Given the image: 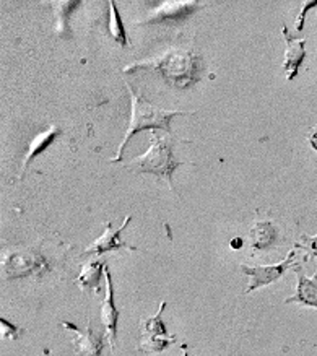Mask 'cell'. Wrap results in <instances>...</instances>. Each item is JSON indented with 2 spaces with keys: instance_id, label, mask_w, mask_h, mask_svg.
Masks as SVG:
<instances>
[{
  "instance_id": "1",
  "label": "cell",
  "mask_w": 317,
  "mask_h": 356,
  "mask_svg": "<svg viewBox=\"0 0 317 356\" xmlns=\"http://www.w3.org/2000/svg\"><path fill=\"white\" fill-rule=\"evenodd\" d=\"M202 57L190 47H170L161 56L133 62L124 69V74L148 70L160 75L168 85L186 90L202 79Z\"/></svg>"
},
{
  "instance_id": "2",
  "label": "cell",
  "mask_w": 317,
  "mask_h": 356,
  "mask_svg": "<svg viewBox=\"0 0 317 356\" xmlns=\"http://www.w3.org/2000/svg\"><path fill=\"white\" fill-rule=\"evenodd\" d=\"M189 140L176 138L172 134H163L152 131V140L148 150L143 155L133 158L126 165L127 170L136 175H153L160 179H165L170 189H172V175L182 165H195L192 161H177L174 156L176 143H187ZM190 143V142H189Z\"/></svg>"
},
{
  "instance_id": "3",
  "label": "cell",
  "mask_w": 317,
  "mask_h": 356,
  "mask_svg": "<svg viewBox=\"0 0 317 356\" xmlns=\"http://www.w3.org/2000/svg\"><path fill=\"white\" fill-rule=\"evenodd\" d=\"M126 88L129 90V93H131V99H132V118H131V122H129L126 136H124L122 142L119 143L117 153L111 160V163H119L122 160L124 148L127 147V143L131 142V138L133 136H137L138 132L147 131V129H150V131H156L158 129V131L166 132L168 136H170V134H172L171 132L172 118H176V115L195 114V111L161 109L158 108V106H153L150 101L143 98L140 91H133V88L129 83H126Z\"/></svg>"
},
{
  "instance_id": "4",
  "label": "cell",
  "mask_w": 317,
  "mask_h": 356,
  "mask_svg": "<svg viewBox=\"0 0 317 356\" xmlns=\"http://www.w3.org/2000/svg\"><path fill=\"white\" fill-rule=\"evenodd\" d=\"M166 301L160 302L156 314L143 317L140 321V337H138V350L143 353H161L168 346L176 341V335H170L163 322V312L166 309Z\"/></svg>"
},
{
  "instance_id": "5",
  "label": "cell",
  "mask_w": 317,
  "mask_h": 356,
  "mask_svg": "<svg viewBox=\"0 0 317 356\" xmlns=\"http://www.w3.org/2000/svg\"><path fill=\"white\" fill-rule=\"evenodd\" d=\"M296 254V249H293V251L288 252V256L283 259L282 262L272 264V266H246V264H243L241 272L246 277L251 278V283H249V286L244 293L249 295V293L256 291L259 288L272 285V283L282 280L283 275H285L290 268H296L301 264L295 262Z\"/></svg>"
},
{
  "instance_id": "6",
  "label": "cell",
  "mask_w": 317,
  "mask_h": 356,
  "mask_svg": "<svg viewBox=\"0 0 317 356\" xmlns=\"http://www.w3.org/2000/svg\"><path fill=\"white\" fill-rule=\"evenodd\" d=\"M2 267L8 280H13V278L41 275L42 272L47 270V262L40 252L17 251L3 254Z\"/></svg>"
},
{
  "instance_id": "7",
  "label": "cell",
  "mask_w": 317,
  "mask_h": 356,
  "mask_svg": "<svg viewBox=\"0 0 317 356\" xmlns=\"http://www.w3.org/2000/svg\"><path fill=\"white\" fill-rule=\"evenodd\" d=\"M204 7L205 3L197 2V0H168V2L160 3V7L148 13L145 20L137 22V25H161V23L181 22L192 17Z\"/></svg>"
},
{
  "instance_id": "8",
  "label": "cell",
  "mask_w": 317,
  "mask_h": 356,
  "mask_svg": "<svg viewBox=\"0 0 317 356\" xmlns=\"http://www.w3.org/2000/svg\"><path fill=\"white\" fill-rule=\"evenodd\" d=\"M132 215H127L124 223L119 226L117 229L113 228V221H106L104 223V233L99 236L98 239H95L93 244H90L88 248L85 249V256H103V254L108 252H121V251H127V252H133L137 251V248L131 246V244L124 243L121 239V233H124V229L127 228L129 223H131Z\"/></svg>"
},
{
  "instance_id": "9",
  "label": "cell",
  "mask_w": 317,
  "mask_h": 356,
  "mask_svg": "<svg viewBox=\"0 0 317 356\" xmlns=\"http://www.w3.org/2000/svg\"><path fill=\"white\" fill-rule=\"evenodd\" d=\"M62 327L70 334H74V348L81 356H101V351L108 343V337L95 334L93 327H91V321H88L85 330H81L75 324H72L69 321H62Z\"/></svg>"
},
{
  "instance_id": "10",
  "label": "cell",
  "mask_w": 317,
  "mask_h": 356,
  "mask_svg": "<svg viewBox=\"0 0 317 356\" xmlns=\"http://www.w3.org/2000/svg\"><path fill=\"white\" fill-rule=\"evenodd\" d=\"M104 278H106V296L103 301V306H101V322H103L106 329V337H108V343L111 345V348H116V340H117V321L121 312H119V307L116 306V300H114V288H113V277L109 267L106 266L104 270Z\"/></svg>"
},
{
  "instance_id": "11",
  "label": "cell",
  "mask_w": 317,
  "mask_h": 356,
  "mask_svg": "<svg viewBox=\"0 0 317 356\" xmlns=\"http://www.w3.org/2000/svg\"><path fill=\"white\" fill-rule=\"evenodd\" d=\"M283 38H285V59H283V70L286 74V80H295L302 62L306 59V40L304 38H296L288 30L286 25H283Z\"/></svg>"
},
{
  "instance_id": "12",
  "label": "cell",
  "mask_w": 317,
  "mask_h": 356,
  "mask_svg": "<svg viewBox=\"0 0 317 356\" xmlns=\"http://www.w3.org/2000/svg\"><path fill=\"white\" fill-rule=\"evenodd\" d=\"M295 273L298 280L295 295L286 298L283 302H285V305L293 302V305L314 307V309H317V272L312 277H307L304 267L300 264V266L295 268Z\"/></svg>"
},
{
  "instance_id": "13",
  "label": "cell",
  "mask_w": 317,
  "mask_h": 356,
  "mask_svg": "<svg viewBox=\"0 0 317 356\" xmlns=\"http://www.w3.org/2000/svg\"><path fill=\"white\" fill-rule=\"evenodd\" d=\"M280 238L278 228L272 221H256L252 228L249 229V251L251 256L262 251H268V249L275 246Z\"/></svg>"
},
{
  "instance_id": "14",
  "label": "cell",
  "mask_w": 317,
  "mask_h": 356,
  "mask_svg": "<svg viewBox=\"0 0 317 356\" xmlns=\"http://www.w3.org/2000/svg\"><path fill=\"white\" fill-rule=\"evenodd\" d=\"M106 270V262L99 261L98 257L93 261L86 262L81 267L80 275L75 278V283L80 286V290L90 295L93 291H99L101 280H103V273Z\"/></svg>"
},
{
  "instance_id": "15",
  "label": "cell",
  "mask_w": 317,
  "mask_h": 356,
  "mask_svg": "<svg viewBox=\"0 0 317 356\" xmlns=\"http://www.w3.org/2000/svg\"><path fill=\"white\" fill-rule=\"evenodd\" d=\"M60 136V129L56 127V126H51L47 131L38 134V136L33 138L30 142V145H28V152H26V156L25 160H23V171H22V177L25 172L28 171V168H30L31 161L35 160L36 156H40L44 153L47 148H49L52 143L56 142V138Z\"/></svg>"
},
{
  "instance_id": "16",
  "label": "cell",
  "mask_w": 317,
  "mask_h": 356,
  "mask_svg": "<svg viewBox=\"0 0 317 356\" xmlns=\"http://www.w3.org/2000/svg\"><path fill=\"white\" fill-rule=\"evenodd\" d=\"M108 8H109V13H108V23H106V28H108L109 36H111V40L116 42L117 46L127 47L129 46L127 33H126V28H124L122 18L119 15L116 2H114V0L108 2Z\"/></svg>"
},
{
  "instance_id": "17",
  "label": "cell",
  "mask_w": 317,
  "mask_h": 356,
  "mask_svg": "<svg viewBox=\"0 0 317 356\" xmlns=\"http://www.w3.org/2000/svg\"><path fill=\"white\" fill-rule=\"evenodd\" d=\"M81 2H72V0H67V2H56V15H57V26L56 31L60 38H70V25H69V17L72 12L75 10L76 7L80 6Z\"/></svg>"
},
{
  "instance_id": "18",
  "label": "cell",
  "mask_w": 317,
  "mask_h": 356,
  "mask_svg": "<svg viewBox=\"0 0 317 356\" xmlns=\"http://www.w3.org/2000/svg\"><path fill=\"white\" fill-rule=\"evenodd\" d=\"M293 249H301V251L306 252L304 262L307 259H317V234L309 236V234H301L300 241L295 244Z\"/></svg>"
},
{
  "instance_id": "19",
  "label": "cell",
  "mask_w": 317,
  "mask_h": 356,
  "mask_svg": "<svg viewBox=\"0 0 317 356\" xmlns=\"http://www.w3.org/2000/svg\"><path fill=\"white\" fill-rule=\"evenodd\" d=\"M22 330L23 329L13 325L10 321L6 319V317H2V319H0V334H2L3 340H17L18 337L22 335Z\"/></svg>"
},
{
  "instance_id": "20",
  "label": "cell",
  "mask_w": 317,
  "mask_h": 356,
  "mask_svg": "<svg viewBox=\"0 0 317 356\" xmlns=\"http://www.w3.org/2000/svg\"><path fill=\"white\" fill-rule=\"evenodd\" d=\"M316 6H317V0H314V2L304 3V7H302L301 13H300V15H298V23H296V31L298 33H301L302 28H304V17H306V13L309 12L311 8H314Z\"/></svg>"
},
{
  "instance_id": "21",
  "label": "cell",
  "mask_w": 317,
  "mask_h": 356,
  "mask_svg": "<svg viewBox=\"0 0 317 356\" xmlns=\"http://www.w3.org/2000/svg\"><path fill=\"white\" fill-rule=\"evenodd\" d=\"M306 138H307V142H309L312 150L317 152V127L312 129V131L306 136Z\"/></svg>"
},
{
  "instance_id": "22",
  "label": "cell",
  "mask_w": 317,
  "mask_h": 356,
  "mask_svg": "<svg viewBox=\"0 0 317 356\" xmlns=\"http://www.w3.org/2000/svg\"><path fill=\"white\" fill-rule=\"evenodd\" d=\"M231 248H233V249H239V248H243V239H241V238H233V241H231Z\"/></svg>"
},
{
  "instance_id": "23",
  "label": "cell",
  "mask_w": 317,
  "mask_h": 356,
  "mask_svg": "<svg viewBox=\"0 0 317 356\" xmlns=\"http://www.w3.org/2000/svg\"><path fill=\"white\" fill-rule=\"evenodd\" d=\"M181 348H182V356H189V353H187V345L186 343H182Z\"/></svg>"
}]
</instances>
